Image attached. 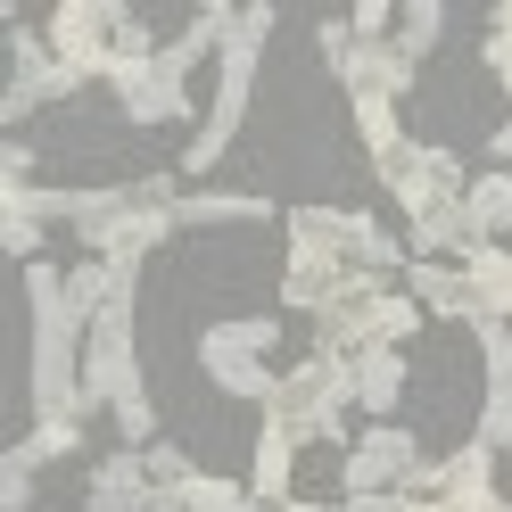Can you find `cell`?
Returning a JSON list of instances; mask_svg holds the SVG:
<instances>
[{"mask_svg": "<svg viewBox=\"0 0 512 512\" xmlns=\"http://www.w3.org/2000/svg\"><path fill=\"white\" fill-rule=\"evenodd\" d=\"M25 298H34V413L42 422H83V339L91 323L67 298V273H50L42 256L25 265Z\"/></svg>", "mask_w": 512, "mask_h": 512, "instance_id": "6da1fadb", "label": "cell"}, {"mask_svg": "<svg viewBox=\"0 0 512 512\" xmlns=\"http://www.w3.org/2000/svg\"><path fill=\"white\" fill-rule=\"evenodd\" d=\"M265 34H273V0H248V9H232V34H223V83H215V116L199 124V141H190V157H182V182H199V174H215V157L232 149V133H240V116H248V91H256V50H265Z\"/></svg>", "mask_w": 512, "mask_h": 512, "instance_id": "7a4b0ae2", "label": "cell"}, {"mask_svg": "<svg viewBox=\"0 0 512 512\" xmlns=\"http://www.w3.org/2000/svg\"><path fill=\"white\" fill-rule=\"evenodd\" d=\"M347 405H356V356H339V347H314V356L281 380L265 397V413H281L298 438H347Z\"/></svg>", "mask_w": 512, "mask_h": 512, "instance_id": "3957f363", "label": "cell"}, {"mask_svg": "<svg viewBox=\"0 0 512 512\" xmlns=\"http://www.w3.org/2000/svg\"><path fill=\"white\" fill-rule=\"evenodd\" d=\"M133 265H124L116 298L100 306V323H91L83 339V405H141V347H133Z\"/></svg>", "mask_w": 512, "mask_h": 512, "instance_id": "277c9868", "label": "cell"}, {"mask_svg": "<svg viewBox=\"0 0 512 512\" xmlns=\"http://www.w3.org/2000/svg\"><path fill=\"white\" fill-rule=\"evenodd\" d=\"M273 339H281V323H273V314H256V323H248V314H232V323H207L199 364H207V380H215L223 397L265 405V397L281 389V380L265 372V347H273Z\"/></svg>", "mask_w": 512, "mask_h": 512, "instance_id": "5b68a950", "label": "cell"}, {"mask_svg": "<svg viewBox=\"0 0 512 512\" xmlns=\"http://www.w3.org/2000/svg\"><path fill=\"white\" fill-rule=\"evenodd\" d=\"M108 83H116V100H124L133 124H174V116H190V58H182L174 42H157V58H116Z\"/></svg>", "mask_w": 512, "mask_h": 512, "instance_id": "8992f818", "label": "cell"}, {"mask_svg": "<svg viewBox=\"0 0 512 512\" xmlns=\"http://www.w3.org/2000/svg\"><path fill=\"white\" fill-rule=\"evenodd\" d=\"M124 17H133V9H116V0H67V9H50V58H67L75 75H100L108 83Z\"/></svg>", "mask_w": 512, "mask_h": 512, "instance_id": "52a82bcc", "label": "cell"}, {"mask_svg": "<svg viewBox=\"0 0 512 512\" xmlns=\"http://www.w3.org/2000/svg\"><path fill=\"white\" fill-rule=\"evenodd\" d=\"M380 182L397 190V207L405 215H430V207H446V199H463V157L455 149H397V157H380Z\"/></svg>", "mask_w": 512, "mask_h": 512, "instance_id": "ba28073f", "label": "cell"}, {"mask_svg": "<svg viewBox=\"0 0 512 512\" xmlns=\"http://www.w3.org/2000/svg\"><path fill=\"white\" fill-rule=\"evenodd\" d=\"M422 471V438L397 430V422H372L356 446H347V496H380V488H405Z\"/></svg>", "mask_w": 512, "mask_h": 512, "instance_id": "9c48e42d", "label": "cell"}, {"mask_svg": "<svg viewBox=\"0 0 512 512\" xmlns=\"http://www.w3.org/2000/svg\"><path fill=\"white\" fill-rule=\"evenodd\" d=\"M9 58H17V83H9V100H0V116H34L42 100H67V91H83L91 75H75L67 67V58H50V42L42 34H25V25H17V34H9Z\"/></svg>", "mask_w": 512, "mask_h": 512, "instance_id": "30bf717a", "label": "cell"}, {"mask_svg": "<svg viewBox=\"0 0 512 512\" xmlns=\"http://www.w3.org/2000/svg\"><path fill=\"white\" fill-rule=\"evenodd\" d=\"M479 331V356H488V405H479V438L496 446V455H512V331L496 323H471Z\"/></svg>", "mask_w": 512, "mask_h": 512, "instance_id": "8fae6325", "label": "cell"}, {"mask_svg": "<svg viewBox=\"0 0 512 512\" xmlns=\"http://www.w3.org/2000/svg\"><path fill=\"white\" fill-rule=\"evenodd\" d=\"M405 290L422 298V314H446V323H488V306H479V290H471L463 265H405Z\"/></svg>", "mask_w": 512, "mask_h": 512, "instance_id": "7c38bea8", "label": "cell"}, {"mask_svg": "<svg viewBox=\"0 0 512 512\" xmlns=\"http://www.w3.org/2000/svg\"><path fill=\"white\" fill-rule=\"evenodd\" d=\"M149 496H157V479H149L141 446H116V455L91 471V512H141Z\"/></svg>", "mask_w": 512, "mask_h": 512, "instance_id": "4fadbf2b", "label": "cell"}, {"mask_svg": "<svg viewBox=\"0 0 512 512\" xmlns=\"http://www.w3.org/2000/svg\"><path fill=\"white\" fill-rule=\"evenodd\" d=\"M331 75H339L347 91H380V100H405V91H413V67L397 58V42H356Z\"/></svg>", "mask_w": 512, "mask_h": 512, "instance_id": "5bb4252c", "label": "cell"}, {"mask_svg": "<svg viewBox=\"0 0 512 512\" xmlns=\"http://www.w3.org/2000/svg\"><path fill=\"white\" fill-rule=\"evenodd\" d=\"M438 248H446V256H471V248H479V232H471L463 199H446V207H430V215H413L405 256H413V265H438Z\"/></svg>", "mask_w": 512, "mask_h": 512, "instance_id": "9a60e30c", "label": "cell"}, {"mask_svg": "<svg viewBox=\"0 0 512 512\" xmlns=\"http://www.w3.org/2000/svg\"><path fill=\"white\" fill-rule=\"evenodd\" d=\"M331 240H339V256H347V265H364V273H380V281H389L397 265H413V256H405L389 232H380L372 215H339V207H331Z\"/></svg>", "mask_w": 512, "mask_h": 512, "instance_id": "2e32d148", "label": "cell"}, {"mask_svg": "<svg viewBox=\"0 0 512 512\" xmlns=\"http://www.w3.org/2000/svg\"><path fill=\"white\" fill-rule=\"evenodd\" d=\"M0 207H9V232H42V223H75L83 190H50V182H0Z\"/></svg>", "mask_w": 512, "mask_h": 512, "instance_id": "e0dca14e", "label": "cell"}, {"mask_svg": "<svg viewBox=\"0 0 512 512\" xmlns=\"http://www.w3.org/2000/svg\"><path fill=\"white\" fill-rule=\"evenodd\" d=\"M290 463H298V430L281 422V413H265V430H256V504H281L290 496Z\"/></svg>", "mask_w": 512, "mask_h": 512, "instance_id": "ac0fdd59", "label": "cell"}, {"mask_svg": "<svg viewBox=\"0 0 512 512\" xmlns=\"http://www.w3.org/2000/svg\"><path fill=\"white\" fill-rule=\"evenodd\" d=\"M397 397H405V356H397V347H356V405L389 422Z\"/></svg>", "mask_w": 512, "mask_h": 512, "instance_id": "d6986e66", "label": "cell"}, {"mask_svg": "<svg viewBox=\"0 0 512 512\" xmlns=\"http://www.w3.org/2000/svg\"><path fill=\"white\" fill-rule=\"evenodd\" d=\"M463 215H471V232H479V240L512 232V166H496V174L463 182Z\"/></svg>", "mask_w": 512, "mask_h": 512, "instance_id": "ffe728a7", "label": "cell"}, {"mask_svg": "<svg viewBox=\"0 0 512 512\" xmlns=\"http://www.w3.org/2000/svg\"><path fill=\"white\" fill-rule=\"evenodd\" d=\"M256 223V215H273L265 199H248V190H190V199L174 207V223H190V232H207V223Z\"/></svg>", "mask_w": 512, "mask_h": 512, "instance_id": "44dd1931", "label": "cell"}, {"mask_svg": "<svg viewBox=\"0 0 512 512\" xmlns=\"http://www.w3.org/2000/svg\"><path fill=\"white\" fill-rule=\"evenodd\" d=\"M174 512H265V504H256V488H240V479H207V471H190L182 488H174Z\"/></svg>", "mask_w": 512, "mask_h": 512, "instance_id": "7402d4cb", "label": "cell"}, {"mask_svg": "<svg viewBox=\"0 0 512 512\" xmlns=\"http://www.w3.org/2000/svg\"><path fill=\"white\" fill-rule=\"evenodd\" d=\"M463 273H471V290H479V306H488L496 323H504V314H512V256L479 240V248L463 256Z\"/></svg>", "mask_w": 512, "mask_h": 512, "instance_id": "603a6c76", "label": "cell"}, {"mask_svg": "<svg viewBox=\"0 0 512 512\" xmlns=\"http://www.w3.org/2000/svg\"><path fill=\"white\" fill-rule=\"evenodd\" d=\"M356 133H364L372 157H397V149H405V133H397V100H380V91H356Z\"/></svg>", "mask_w": 512, "mask_h": 512, "instance_id": "cb8c5ba5", "label": "cell"}, {"mask_svg": "<svg viewBox=\"0 0 512 512\" xmlns=\"http://www.w3.org/2000/svg\"><path fill=\"white\" fill-rule=\"evenodd\" d=\"M438 34H446V9H438V0H413V9L397 17V58H405V67H422Z\"/></svg>", "mask_w": 512, "mask_h": 512, "instance_id": "d4e9b609", "label": "cell"}, {"mask_svg": "<svg viewBox=\"0 0 512 512\" xmlns=\"http://www.w3.org/2000/svg\"><path fill=\"white\" fill-rule=\"evenodd\" d=\"M75 446H83V422H42V430L25 438V446H9V455H17L25 471H42V463H67Z\"/></svg>", "mask_w": 512, "mask_h": 512, "instance_id": "484cf974", "label": "cell"}, {"mask_svg": "<svg viewBox=\"0 0 512 512\" xmlns=\"http://www.w3.org/2000/svg\"><path fill=\"white\" fill-rule=\"evenodd\" d=\"M141 455H149V479H157V488H182V479H190V471H199V463H190V455H182V446H157V438L141 446Z\"/></svg>", "mask_w": 512, "mask_h": 512, "instance_id": "4316f807", "label": "cell"}, {"mask_svg": "<svg viewBox=\"0 0 512 512\" xmlns=\"http://www.w3.org/2000/svg\"><path fill=\"white\" fill-rule=\"evenodd\" d=\"M0 504H9V512H34V471H25L17 455L0 463Z\"/></svg>", "mask_w": 512, "mask_h": 512, "instance_id": "83f0119b", "label": "cell"}, {"mask_svg": "<svg viewBox=\"0 0 512 512\" xmlns=\"http://www.w3.org/2000/svg\"><path fill=\"white\" fill-rule=\"evenodd\" d=\"M347 34H356V42H389V9H380V0H364V9L347 17Z\"/></svg>", "mask_w": 512, "mask_h": 512, "instance_id": "f1b7e54d", "label": "cell"}, {"mask_svg": "<svg viewBox=\"0 0 512 512\" xmlns=\"http://www.w3.org/2000/svg\"><path fill=\"white\" fill-rule=\"evenodd\" d=\"M314 42H323V58H331V67H339L347 50H356V34H347V17H323V25H314Z\"/></svg>", "mask_w": 512, "mask_h": 512, "instance_id": "f546056e", "label": "cell"}, {"mask_svg": "<svg viewBox=\"0 0 512 512\" xmlns=\"http://www.w3.org/2000/svg\"><path fill=\"white\" fill-rule=\"evenodd\" d=\"M0 174H9V182H25V174H34V149H25V141H9V149H0Z\"/></svg>", "mask_w": 512, "mask_h": 512, "instance_id": "4dcf8cb0", "label": "cell"}, {"mask_svg": "<svg viewBox=\"0 0 512 512\" xmlns=\"http://www.w3.org/2000/svg\"><path fill=\"white\" fill-rule=\"evenodd\" d=\"M504 91H512V83H504ZM488 157H496V166H512V116L496 124V141H488Z\"/></svg>", "mask_w": 512, "mask_h": 512, "instance_id": "1f68e13d", "label": "cell"}, {"mask_svg": "<svg viewBox=\"0 0 512 512\" xmlns=\"http://www.w3.org/2000/svg\"><path fill=\"white\" fill-rule=\"evenodd\" d=\"M141 512H174V488H157V496H149V504H141Z\"/></svg>", "mask_w": 512, "mask_h": 512, "instance_id": "d6a6232c", "label": "cell"}, {"mask_svg": "<svg viewBox=\"0 0 512 512\" xmlns=\"http://www.w3.org/2000/svg\"><path fill=\"white\" fill-rule=\"evenodd\" d=\"M281 512H331V504H306V496H281Z\"/></svg>", "mask_w": 512, "mask_h": 512, "instance_id": "836d02e7", "label": "cell"}, {"mask_svg": "<svg viewBox=\"0 0 512 512\" xmlns=\"http://www.w3.org/2000/svg\"><path fill=\"white\" fill-rule=\"evenodd\" d=\"M496 42H512V0H504V9H496Z\"/></svg>", "mask_w": 512, "mask_h": 512, "instance_id": "e575fe53", "label": "cell"}]
</instances>
